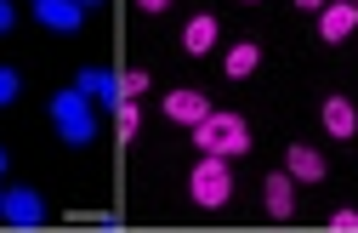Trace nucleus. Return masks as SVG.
Listing matches in <instances>:
<instances>
[{"label": "nucleus", "mask_w": 358, "mask_h": 233, "mask_svg": "<svg viewBox=\"0 0 358 233\" xmlns=\"http://www.w3.org/2000/svg\"><path fill=\"white\" fill-rule=\"evenodd\" d=\"M358 29V6H352V0H330V6L319 12V34L336 45V40H347Z\"/></svg>", "instance_id": "8"}, {"label": "nucleus", "mask_w": 358, "mask_h": 233, "mask_svg": "<svg viewBox=\"0 0 358 233\" xmlns=\"http://www.w3.org/2000/svg\"><path fill=\"white\" fill-rule=\"evenodd\" d=\"M239 6H256V0H239Z\"/></svg>", "instance_id": "23"}, {"label": "nucleus", "mask_w": 358, "mask_h": 233, "mask_svg": "<svg viewBox=\"0 0 358 233\" xmlns=\"http://www.w3.org/2000/svg\"><path fill=\"white\" fill-rule=\"evenodd\" d=\"M74 85H80L92 103H103V108H114V103H120V74H108V69H80V74H74Z\"/></svg>", "instance_id": "9"}, {"label": "nucleus", "mask_w": 358, "mask_h": 233, "mask_svg": "<svg viewBox=\"0 0 358 233\" xmlns=\"http://www.w3.org/2000/svg\"><path fill=\"white\" fill-rule=\"evenodd\" d=\"M352 6H358V0H352Z\"/></svg>", "instance_id": "25"}, {"label": "nucleus", "mask_w": 358, "mask_h": 233, "mask_svg": "<svg viewBox=\"0 0 358 233\" xmlns=\"http://www.w3.org/2000/svg\"><path fill=\"white\" fill-rule=\"evenodd\" d=\"M137 125H143L137 97H120V103H114V131H120V136H137Z\"/></svg>", "instance_id": "14"}, {"label": "nucleus", "mask_w": 358, "mask_h": 233, "mask_svg": "<svg viewBox=\"0 0 358 233\" xmlns=\"http://www.w3.org/2000/svg\"><path fill=\"white\" fill-rule=\"evenodd\" d=\"M188 194H194L199 211H222V205L234 199V171H228V160H222V154H199V165H194V176H188Z\"/></svg>", "instance_id": "3"}, {"label": "nucleus", "mask_w": 358, "mask_h": 233, "mask_svg": "<svg viewBox=\"0 0 358 233\" xmlns=\"http://www.w3.org/2000/svg\"><path fill=\"white\" fill-rule=\"evenodd\" d=\"M256 63H262V45H256V40H239V45H228V57H222L228 80H245V74H256Z\"/></svg>", "instance_id": "13"}, {"label": "nucleus", "mask_w": 358, "mask_h": 233, "mask_svg": "<svg viewBox=\"0 0 358 233\" xmlns=\"http://www.w3.org/2000/svg\"><path fill=\"white\" fill-rule=\"evenodd\" d=\"M319 120H324V131L336 136V143H347V136H358V108H352L347 97H324Z\"/></svg>", "instance_id": "10"}, {"label": "nucleus", "mask_w": 358, "mask_h": 233, "mask_svg": "<svg viewBox=\"0 0 358 233\" xmlns=\"http://www.w3.org/2000/svg\"><path fill=\"white\" fill-rule=\"evenodd\" d=\"M34 17L46 23L52 34H74L85 23V6H80V0H34Z\"/></svg>", "instance_id": "6"}, {"label": "nucleus", "mask_w": 358, "mask_h": 233, "mask_svg": "<svg viewBox=\"0 0 358 233\" xmlns=\"http://www.w3.org/2000/svg\"><path fill=\"white\" fill-rule=\"evenodd\" d=\"M216 34H222V23H216L210 12L188 17V29H182V52H188V57H205L210 45H216Z\"/></svg>", "instance_id": "12"}, {"label": "nucleus", "mask_w": 358, "mask_h": 233, "mask_svg": "<svg viewBox=\"0 0 358 233\" xmlns=\"http://www.w3.org/2000/svg\"><path fill=\"white\" fill-rule=\"evenodd\" d=\"M296 6H301V12H324L330 0H296Z\"/></svg>", "instance_id": "20"}, {"label": "nucleus", "mask_w": 358, "mask_h": 233, "mask_svg": "<svg viewBox=\"0 0 358 233\" xmlns=\"http://www.w3.org/2000/svg\"><path fill=\"white\" fill-rule=\"evenodd\" d=\"M143 12H171V0H137Z\"/></svg>", "instance_id": "19"}, {"label": "nucleus", "mask_w": 358, "mask_h": 233, "mask_svg": "<svg viewBox=\"0 0 358 233\" xmlns=\"http://www.w3.org/2000/svg\"><path fill=\"white\" fill-rule=\"evenodd\" d=\"M0 216H6L12 227H46V199H40L34 188H6Z\"/></svg>", "instance_id": "4"}, {"label": "nucleus", "mask_w": 358, "mask_h": 233, "mask_svg": "<svg viewBox=\"0 0 358 233\" xmlns=\"http://www.w3.org/2000/svg\"><path fill=\"white\" fill-rule=\"evenodd\" d=\"M0 205H6V188H0Z\"/></svg>", "instance_id": "24"}, {"label": "nucleus", "mask_w": 358, "mask_h": 233, "mask_svg": "<svg viewBox=\"0 0 358 233\" xmlns=\"http://www.w3.org/2000/svg\"><path fill=\"white\" fill-rule=\"evenodd\" d=\"M330 227H336V233H358V211H336Z\"/></svg>", "instance_id": "17"}, {"label": "nucleus", "mask_w": 358, "mask_h": 233, "mask_svg": "<svg viewBox=\"0 0 358 233\" xmlns=\"http://www.w3.org/2000/svg\"><path fill=\"white\" fill-rule=\"evenodd\" d=\"M285 171H290L296 182H324V154L307 148V143H290V148H285Z\"/></svg>", "instance_id": "11"}, {"label": "nucleus", "mask_w": 358, "mask_h": 233, "mask_svg": "<svg viewBox=\"0 0 358 233\" xmlns=\"http://www.w3.org/2000/svg\"><path fill=\"white\" fill-rule=\"evenodd\" d=\"M194 148L199 154H222V160H239V154H250V125L239 114H228V108H210L194 125Z\"/></svg>", "instance_id": "1"}, {"label": "nucleus", "mask_w": 358, "mask_h": 233, "mask_svg": "<svg viewBox=\"0 0 358 233\" xmlns=\"http://www.w3.org/2000/svg\"><path fill=\"white\" fill-rule=\"evenodd\" d=\"M17 91H23V74H17V69H0V108H12Z\"/></svg>", "instance_id": "15"}, {"label": "nucleus", "mask_w": 358, "mask_h": 233, "mask_svg": "<svg viewBox=\"0 0 358 233\" xmlns=\"http://www.w3.org/2000/svg\"><path fill=\"white\" fill-rule=\"evenodd\" d=\"M80 6H85V12H92V6H103V0H80Z\"/></svg>", "instance_id": "22"}, {"label": "nucleus", "mask_w": 358, "mask_h": 233, "mask_svg": "<svg viewBox=\"0 0 358 233\" xmlns=\"http://www.w3.org/2000/svg\"><path fill=\"white\" fill-rule=\"evenodd\" d=\"M262 205H267L273 222H290L296 216V176L290 171H273V176H267V188H262Z\"/></svg>", "instance_id": "5"}, {"label": "nucleus", "mask_w": 358, "mask_h": 233, "mask_svg": "<svg viewBox=\"0 0 358 233\" xmlns=\"http://www.w3.org/2000/svg\"><path fill=\"white\" fill-rule=\"evenodd\" d=\"M6 165H12V160H6V148H0V176H6Z\"/></svg>", "instance_id": "21"}, {"label": "nucleus", "mask_w": 358, "mask_h": 233, "mask_svg": "<svg viewBox=\"0 0 358 233\" xmlns=\"http://www.w3.org/2000/svg\"><path fill=\"white\" fill-rule=\"evenodd\" d=\"M148 91V69H125L120 74V97H143Z\"/></svg>", "instance_id": "16"}, {"label": "nucleus", "mask_w": 358, "mask_h": 233, "mask_svg": "<svg viewBox=\"0 0 358 233\" xmlns=\"http://www.w3.org/2000/svg\"><path fill=\"white\" fill-rule=\"evenodd\" d=\"M17 29V6H12V0H0V34H12Z\"/></svg>", "instance_id": "18"}, {"label": "nucleus", "mask_w": 358, "mask_h": 233, "mask_svg": "<svg viewBox=\"0 0 358 233\" xmlns=\"http://www.w3.org/2000/svg\"><path fill=\"white\" fill-rule=\"evenodd\" d=\"M52 125H57V136L69 148H85L97 136V114H92V97H85L80 85H69V91H57L52 97Z\"/></svg>", "instance_id": "2"}, {"label": "nucleus", "mask_w": 358, "mask_h": 233, "mask_svg": "<svg viewBox=\"0 0 358 233\" xmlns=\"http://www.w3.org/2000/svg\"><path fill=\"white\" fill-rule=\"evenodd\" d=\"M205 114H210V97L194 91V85H182V91H171V97H165V120H176V125H199Z\"/></svg>", "instance_id": "7"}]
</instances>
